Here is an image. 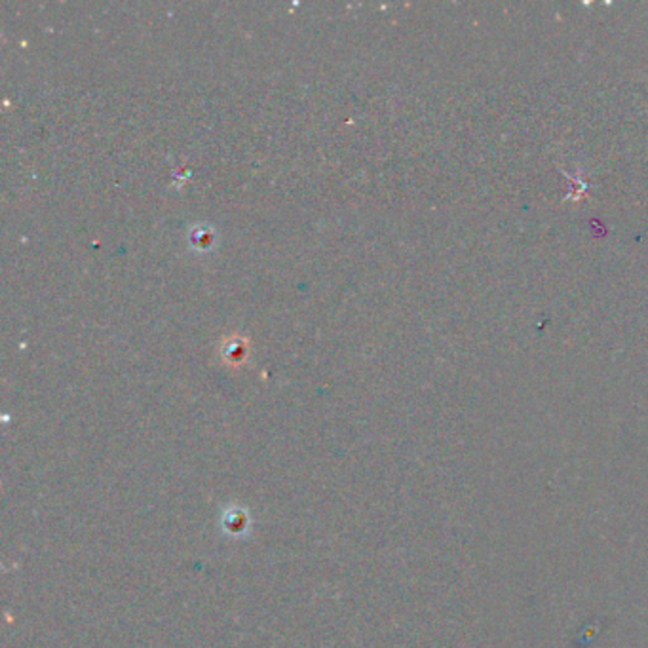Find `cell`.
<instances>
[{
  "label": "cell",
  "instance_id": "1",
  "mask_svg": "<svg viewBox=\"0 0 648 648\" xmlns=\"http://www.w3.org/2000/svg\"><path fill=\"white\" fill-rule=\"evenodd\" d=\"M246 352H247L246 344L242 341H236L234 344H231V354H227V358H231V361H236L234 358H238L239 361L242 358H246Z\"/></svg>",
  "mask_w": 648,
  "mask_h": 648
}]
</instances>
